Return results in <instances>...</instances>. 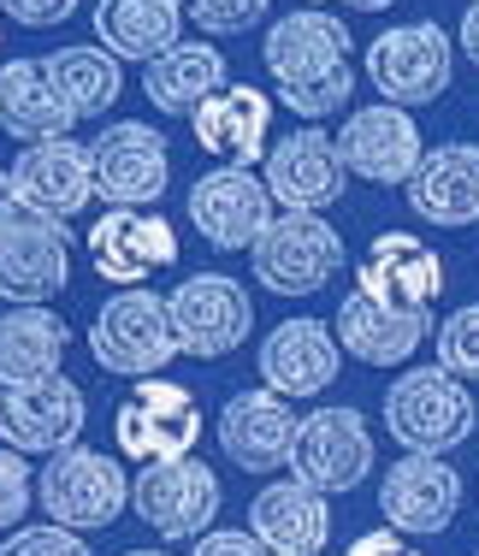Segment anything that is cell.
<instances>
[{
    "label": "cell",
    "instance_id": "cell-1",
    "mask_svg": "<svg viewBox=\"0 0 479 556\" xmlns=\"http://www.w3.org/2000/svg\"><path fill=\"white\" fill-rule=\"evenodd\" d=\"M261 60H266V72H273V84H278V101H285L297 118H308V125L314 118H331L355 89L350 30L319 7L285 12V18L266 30Z\"/></svg>",
    "mask_w": 479,
    "mask_h": 556
},
{
    "label": "cell",
    "instance_id": "cell-2",
    "mask_svg": "<svg viewBox=\"0 0 479 556\" xmlns=\"http://www.w3.org/2000/svg\"><path fill=\"white\" fill-rule=\"evenodd\" d=\"M479 427V408L468 386L444 367H403L385 386V432L408 450V456H450L456 444H468Z\"/></svg>",
    "mask_w": 479,
    "mask_h": 556
},
{
    "label": "cell",
    "instance_id": "cell-3",
    "mask_svg": "<svg viewBox=\"0 0 479 556\" xmlns=\"http://www.w3.org/2000/svg\"><path fill=\"white\" fill-rule=\"evenodd\" d=\"M36 503L65 533H101L130 509V473L101 450L72 444L60 456H48V468L36 473Z\"/></svg>",
    "mask_w": 479,
    "mask_h": 556
},
{
    "label": "cell",
    "instance_id": "cell-4",
    "mask_svg": "<svg viewBox=\"0 0 479 556\" xmlns=\"http://www.w3.org/2000/svg\"><path fill=\"white\" fill-rule=\"evenodd\" d=\"M89 355L101 374L113 379H154L166 362H178V332H172V308L154 290H118L101 302L96 326H89Z\"/></svg>",
    "mask_w": 479,
    "mask_h": 556
},
{
    "label": "cell",
    "instance_id": "cell-5",
    "mask_svg": "<svg viewBox=\"0 0 479 556\" xmlns=\"http://www.w3.org/2000/svg\"><path fill=\"white\" fill-rule=\"evenodd\" d=\"M113 439H118V456H130L137 468L196 456L202 403H196V391L172 386V379H142V386H130V396L118 403Z\"/></svg>",
    "mask_w": 479,
    "mask_h": 556
},
{
    "label": "cell",
    "instance_id": "cell-6",
    "mask_svg": "<svg viewBox=\"0 0 479 556\" xmlns=\"http://www.w3.org/2000/svg\"><path fill=\"white\" fill-rule=\"evenodd\" d=\"M367 77L391 108H426V101H438L450 89V77H456V42H450L432 18L396 24V30L373 36Z\"/></svg>",
    "mask_w": 479,
    "mask_h": 556
},
{
    "label": "cell",
    "instance_id": "cell-7",
    "mask_svg": "<svg viewBox=\"0 0 479 556\" xmlns=\"http://www.w3.org/2000/svg\"><path fill=\"white\" fill-rule=\"evenodd\" d=\"M373 473V427L362 408H314L297 427L290 480L319 497H350Z\"/></svg>",
    "mask_w": 479,
    "mask_h": 556
},
{
    "label": "cell",
    "instance_id": "cell-8",
    "mask_svg": "<svg viewBox=\"0 0 479 556\" xmlns=\"http://www.w3.org/2000/svg\"><path fill=\"white\" fill-rule=\"evenodd\" d=\"M72 285V231L60 219L12 207L0 219V302L42 308Z\"/></svg>",
    "mask_w": 479,
    "mask_h": 556
},
{
    "label": "cell",
    "instance_id": "cell-9",
    "mask_svg": "<svg viewBox=\"0 0 479 556\" xmlns=\"http://www.w3.org/2000/svg\"><path fill=\"white\" fill-rule=\"evenodd\" d=\"M249 261H255V285L273 296H314L343 273V237L319 214H278L249 249Z\"/></svg>",
    "mask_w": 479,
    "mask_h": 556
},
{
    "label": "cell",
    "instance_id": "cell-10",
    "mask_svg": "<svg viewBox=\"0 0 479 556\" xmlns=\"http://www.w3.org/2000/svg\"><path fill=\"white\" fill-rule=\"evenodd\" d=\"M166 308H172V332H178V355H190V362H225L255 332V302L225 273H190L166 296Z\"/></svg>",
    "mask_w": 479,
    "mask_h": 556
},
{
    "label": "cell",
    "instance_id": "cell-11",
    "mask_svg": "<svg viewBox=\"0 0 479 556\" xmlns=\"http://www.w3.org/2000/svg\"><path fill=\"white\" fill-rule=\"evenodd\" d=\"M225 503L219 473L202 456H178V462H154L130 480V509L154 527L160 539H202L213 533V515Z\"/></svg>",
    "mask_w": 479,
    "mask_h": 556
},
{
    "label": "cell",
    "instance_id": "cell-12",
    "mask_svg": "<svg viewBox=\"0 0 479 556\" xmlns=\"http://www.w3.org/2000/svg\"><path fill=\"white\" fill-rule=\"evenodd\" d=\"M89 161H96V195L106 207H154L172 184V154L166 137L142 118H118L89 142Z\"/></svg>",
    "mask_w": 479,
    "mask_h": 556
},
{
    "label": "cell",
    "instance_id": "cell-13",
    "mask_svg": "<svg viewBox=\"0 0 479 556\" xmlns=\"http://www.w3.org/2000/svg\"><path fill=\"white\" fill-rule=\"evenodd\" d=\"M89 403L65 374L36 386H0V444L18 456H60L84 439Z\"/></svg>",
    "mask_w": 479,
    "mask_h": 556
},
{
    "label": "cell",
    "instance_id": "cell-14",
    "mask_svg": "<svg viewBox=\"0 0 479 556\" xmlns=\"http://www.w3.org/2000/svg\"><path fill=\"white\" fill-rule=\"evenodd\" d=\"M12 207L42 219H72L96 202V161H89V142H30V149L12 161Z\"/></svg>",
    "mask_w": 479,
    "mask_h": 556
},
{
    "label": "cell",
    "instance_id": "cell-15",
    "mask_svg": "<svg viewBox=\"0 0 479 556\" xmlns=\"http://www.w3.org/2000/svg\"><path fill=\"white\" fill-rule=\"evenodd\" d=\"M261 184H266V195H273V207H285V214H326L343 195V184H350V172L338 161V137H326L319 125L290 130L285 142L266 149V178Z\"/></svg>",
    "mask_w": 479,
    "mask_h": 556
},
{
    "label": "cell",
    "instance_id": "cell-16",
    "mask_svg": "<svg viewBox=\"0 0 479 556\" xmlns=\"http://www.w3.org/2000/svg\"><path fill=\"white\" fill-rule=\"evenodd\" d=\"M89 261H96L106 285L142 290L149 273L178 267V231H172V219L149 214V207H113V214L89 225Z\"/></svg>",
    "mask_w": 479,
    "mask_h": 556
},
{
    "label": "cell",
    "instance_id": "cell-17",
    "mask_svg": "<svg viewBox=\"0 0 479 556\" xmlns=\"http://www.w3.org/2000/svg\"><path fill=\"white\" fill-rule=\"evenodd\" d=\"M338 161H343V172H355V178H367V184H408L415 166L426 161L420 125L408 118V108L373 101V108L343 118Z\"/></svg>",
    "mask_w": 479,
    "mask_h": 556
},
{
    "label": "cell",
    "instance_id": "cell-18",
    "mask_svg": "<svg viewBox=\"0 0 479 556\" xmlns=\"http://www.w3.org/2000/svg\"><path fill=\"white\" fill-rule=\"evenodd\" d=\"M273 219L278 214L266 184L243 166H213L190 184V225L213 249H255Z\"/></svg>",
    "mask_w": 479,
    "mask_h": 556
},
{
    "label": "cell",
    "instance_id": "cell-19",
    "mask_svg": "<svg viewBox=\"0 0 479 556\" xmlns=\"http://www.w3.org/2000/svg\"><path fill=\"white\" fill-rule=\"evenodd\" d=\"M456 509H462V473L444 456H403L385 468L379 515L391 533H403V539L444 533L456 521Z\"/></svg>",
    "mask_w": 479,
    "mask_h": 556
},
{
    "label": "cell",
    "instance_id": "cell-20",
    "mask_svg": "<svg viewBox=\"0 0 479 556\" xmlns=\"http://www.w3.org/2000/svg\"><path fill=\"white\" fill-rule=\"evenodd\" d=\"M379 308L396 314H432V302L444 296V261H438L432 243L408 231H379L373 249L362 255V285Z\"/></svg>",
    "mask_w": 479,
    "mask_h": 556
},
{
    "label": "cell",
    "instance_id": "cell-21",
    "mask_svg": "<svg viewBox=\"0 0 479 556\" xmlns=\"http://www.w3.org/2000/svg\"><path fill=\"white\" fill-rule=\"evenodd\" d=\"M297 427L302 420L290 415V403L278 391H237L231 403L219 408V450L237 462V468L249 473H273L290 462V450H297Z\"/></svg>",
    "mask_w": 479,
    "mask_h": 556
},
{
    "label": "cell",
    "instance_id": "cell-22",
    "mask_svg": "<svg viewBox=\"0 0 479 556\" xmlns=\"http://www.w3.org/2000/svg\"><path fill=\"white\" fill-rule=\"evenodd\" d=\"M338 362H343V350H338V332H331L326 320H285V326H273L261 343V379H266V391H278L285 403H297V396H319L338 379Z\"/></svg>",
    "mask_w": 479,
    "mask_h": 556
},
{
    "label": "cell",
    "instance_id": "cell-23",
    "mask_svg": "<svg viewBox=\"0 0 479 556\" xmlns=\"http://www.w3.org/2000/svg\"><path fill=\"white\" fill-rule=\"evenodd\" d=\"M196 149H207L219 166H255L266 161V130H273V96H261L255 84H225L219 96H207L190 113Z\"/></svg>",
    "mask_w": 479,
    "mask_h": 556
},
{
    "label": "cell",
    "instance_id": "cell-24",
    "mask_svg": "<svg viewBox=\"0 0 479 556\" xmlns=\"http://www.w3.org/2000/svg\"><path fill=\"white\" fill-rule=\"evenodd\" d=\"M408 207L426 225H444V231L474 225L479 219V142H438L415 166V178H408Z\"/></svg>",
    "mask_w": 479,
    "mask_h": 556
},
{
    "label": "cell",
    "instance_id": "cell-25",
    "mask_svg": "<svg viewBox=\"0 0 479 556\" xmlns=\"http://www.w3.org/2000/svg\"><path fill=\"white\" fill-rule=\"evenodd\" d=\"M249 533L266 545V556H319L331 539V497L297 480H273L249 503Z\"/></svg>",
    "mask_w": 479,
    "mask_h": 556
},
{
    "label": "cell",
    "instance_id": "cell-26",
    "mask_svg": "<svg viewBox=\"0 0 479 556\" xmlns=\"http://www.w3.org/2000/svg\"><path fill=\"white\" fill-rule=\"evenodd\" d=\"M331 332H338V350L355 355V362L403 367L426 343V332H432V314H396V308H379L367 290H350L338 302V326Z\"/></svg>",
    "mask_w": 479,
    "mask_h": 556
},
{
    "label": "cell",
    "instance_id": "cell-27",
    "mask_svg": "<svg viewBox=\"0 0 479 556\" xmlns=\"http://www.w3.org/2000/svg\"><path fill=\"white\" fill-rule=\"evenodd\" d=\"M72 125H77V113L60 96L48 60H7L0 65V130L7 137H18L30 149V142H60Z\"/></svg>",
    "mask_w": 479,
    "mask_h": 556
},
{
    "label": "cell",
    "instance_id": "cell-28",
    "mask_svg": "<svg viewBox=\"0 0 479 556\" xmlns=\"http://www.w3.org/2000/svg\"><path fill=\"white\" fill-rule=\"evenodd\" d=\"M184 18L190 0H101L96 7V42L113 60H137L149 65L166 48L184 42Z\"/></svg>",
    "mask_w": 479,
    "mask_h": 556
},
{
    "label": "cell",
    "instance_id": "cell-29",
    "mask_svg": "<svg viewBox=\"0 0 479 556\" xmlns=\"http://www.w3.org/2000/svg\"><path fill=\"white\" fill-rule=\"evenodd\" d=\"M225 84H231L225 54L207 48V42H178V48H166L160 60H149V72H142V96H149L160 113H172V118H190L207 96H219Z\"/></svg>",
    "mask_w": 479,
    "mask_h": 556
},
{
    "label": "cell",
    "instance_id": "cell-30",
    "mask_svg": "<svg viewBox=\"0 0 479 556\" xmlns=\"http://www.w3.org/2000/svg\"><path fill=\"white\" fill-rule=\"evenodd\" d=\"M65 332L60 314L48 308H7L0 314V386H36V379H53L65 362Z\"/></svg>",
    "mask_w": 479,
    "mask_h": 556
},
{
    "label": "cell",
    "instance_id": "cell-31",
    "mask_svg": "<svg viewBox=\"0 0 479 556\" xmlns=\"http://www.w3.org/2000/svg\"><path fill=\"white\" fill-rule=\"evenodd\" d=\"M48 72H53V84H60V96L72 101L77 118H101L118 96H125V72H118V60L106 54L101 42L96 48H53Z\"/></svg>",
    "mask_w": 479,
    "mask_h": 556
},
{
    "label": "cell",
    "instance_id": "cell-32",
    "mask_svg": "<svg viewBox=\"0 0 479 556\" xmlns=\"http://www.w3.org/2000/svg\"><path fill=\"white\" fill-rule=\"evenodd\" d=\"M438 367L456 379H479V302L456 308L438 326Z\"/></svg>",
    "mask_w": 479,
    "mask_h": 556
},
{
    "label": "cell",
    "instance_id": "cell-33",
    "mask_svg": "<svg viewBox=\"0 0 479 556\" xmlns=\"http://www.w3.org/2000/svg\"><path fill=\"white\" fill-rule=\"evenodd\" d=\"M266 7L273 0H190V18L207 36H243L266 18Z\"/></svg>",
    "mask_w": 479,
    "mask_h": 556
},
{
    "label": "cell",
    "instance_id": "cell-34",
    "mask_svg": "<svg viewBox=\"0 0 479 556\" xmlns=\"http://www.w3.org/2000/svg\"><path fill=\"white\" fill-rule=\"evenodd\" d=\"M30 503H36V473H30V462H24L18 450L0 444V533H7V527H18L24 515H30Z\"/></svg>",
    "mask_w": 479,
    "mask_h": 556
},
{
    "label": "cell",
    "instance_id": "cell-35",
    "mask_svg": "<svg viewBox=\"0 0 479 556\" xmlns=\"http://www.w3.org/2000/svg\"><path fill=\"white\" fill-rule=\"evenodd\" d=\"M0 556H89L84 533H65V527H18V533H7V545H0Z\"/></svg>",
    "mask_w": 479,
    "mask_h": 556
},
{
    "label": "cell",
    "instance_id": "cell-36",
    "mask_svg": "<svg viewBox=\"0 0 479 556\" xmlns=\"http://www.w3.org/2000/svg\"><path fill=\"white\" fill-rule=\"evenodd\" d=\"M0 12L12 24H24V30H53V24H65L77 12V0H0Z\"/></svg>",
    "mask_w": 479,
    "mask_h": 556
},
{
    "label": "cell",
    "instance_id": "cell-37",
    "mask_svg": "<svg viewBox=\"0 0 479 556\" xmlns=\"http://www.w3.org/2000/svg\"><path fill=\"white\" fill-rule=\"evenodd\" d=\"M196 556H266V545L249 527H213V533L196 539Z\"/></svg>",
    "mask_w": 479,
    "mask_h": 556
},
{
    "label": "cell",
    "instance_id": "cell-38",
    "mask_svg": "<svg viewBox=\"0 0 479 556\" xmlns=\"http://www.w3.org/2000/svg\"><path fill=\"white\" fill-rule=\"evenodd\" d=\"M343 556H420V551L408 545L403 533H391V527H379V533H362V539H355V545L343 551Z\"/></svg>",
    "mask_w": 479,
    "mask_h": 556
},
{
    "label": "cell",
    "instance_id": "cell-39",
    "mask_svg": "<svg viewBox=\"0 0 479 556\" xmlns=\"http://www.w3.org/2000/svg\"><path fill=\"white\" fill-rule=\"evenodd\" d=\"M456 48H462V54H468V60L479 65V0H474L468 12H462V36H456Z\"/></svg>",
    "mask_w": 479,
    "mask_h": 556
},
{
    "label": "cell",
    "instance_id": "cell-40",
    "mask_svg": "<svg viewBox=\"0 0 479 556\" xmlns=\"http://www.w3.org/2000/svg\"><path fill=\"white\" fill-rule=\"evenodd\" d=\"M343 7H355V12H385V7H396V0H343Z\"/></svg>",
    "mask_w": 479,
    "mask_h": 556
},
{
    "label": "cell",
    "instance_id": "cell-41",
    "mask_svg": "<svg viewBox=\"0 0 479 556\" xmlns=\"http://www.w3.org/2000/svg\"><path fill=\"white\" fill-rule=\"evenodd\" d=\"M7 214H12V178L0 172V219H7Z\"/></svg>",
    "mask_w": 479,
    "mask_h": 556
},
{
    "label": "cell",
    "instance_id": "cell-42",
    "mask_svg": "<svg viewBox=\"0 0 479 556\" xmlns=\"http://www.w3.org/2000/svg\"><path fill=\"white\" fill-rule=\"evenodd\" d=\"M125 556H166V551H125Z\"/></svg>",
    "mask_w": 479,
    "mask_h": 556
},
{
    "label": "cell",
    "instance_id": "cell-43",
    "mask_svg": "<svg viewBox=\"0 0 479 556\" xmlns=\"http://www.w3.org/2000/svg\"><path fill=\"white\" fill-rule=\"evenodd\" d=\"M474 556H479V551H474Z\"/></svg>",
    "mask_w": 479,
    "mask_h": 556
}]
</instances>
